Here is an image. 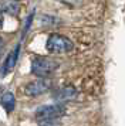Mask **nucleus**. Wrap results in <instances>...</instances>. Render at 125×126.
<instances>
[{
    "instance_id": "1",
    "label": "nucleus",
    "mask_w": 125,
    "mask_h": 126,
    "mask_svg": "<svg viewBox=\"0 0 125 126\" xmlns=\"http://www.w3.org/2000/svg\"><path fill=\"white\" fill-rule=\"evenodd\" d=\"M58 68V63L51 57L39 55L31 61V72L39 78H47Z\"/></svg>"
},
{
    "instance_id": "2",
    "label": "nucleus",
    "mask_w": 125,
    "mask_h": 126,
    "mask_svg": "<svg viewBox=\"0 0 125 126\" xmlns=\"http://www.w3.org/2000/svg\"><path fill=\"white\" fill-rule=\"evenodd\" d=\"M73 47V41L61 34H51L45 43V50L50 54H65L71 51Z\"/></svg>"
},
{
    "instance_id": "3",
    "label": "nucleus",
    "mask_w": 125,
    "mask_h": 126,
    "mask_svg": "<svg viewBox=\"0 0 125 126\" xmlns=\"http://www.w3.org/2000/svg\"><path fill=\"white\" fill-rule=\"evenodd\" d=\"M67 108L62 103H53V105H43L36 109V119L45 120V119H58L60 116L65 113Z\"/></svg>"
},
{
    "instance_id": "4",
    "label": "nucleus",
    "mask_w": 125,
    "mask_h": 126,
    "mask_svg": "<svg viewBox=\"0 0 125 126\" xmlns=\"http://www.w3.org/2000/svg\"><path fill=\"white\" fill-rule=\"evenodd\" d=\"M51 86H53V82L50 78H39V79L28 82L24 86V94L28 96H39V95H43L47 91H50Z\"/></svg>"
},
{
    "instance_id": "5",
    "label": "nucleus",
    "mask_w": 125,
    "mask_h": 126,
    "mask_svg": "<svg viewBox=\"0 0 125 126\" xmlns=\"http://www.w3.org/2000/svg\"><path fill=\"white\" fill-rule=\"evenodd\" d=\"M78 96V92L77 89L74 88V86H64L61 89H58V91L54 92V101L57 103H65V102H71L74 99H77Z\"/></svg>"
},
{
    "instance_id": "6",
    "label": "nucleus",
    "mask_w": 125,
    "mask_h": 126,
    "mask_svg": "<svg viewBox=\"0 0 125 126\" xmlns=\"http://www.w3.org/2000/svg\"><path fill=\"white\" fill-rule=\"evenodd\" d=\"M19 51H20V46H16L14 50H11L9 52V55H7V58L4 61V65H3V69H1V74L3 75L9 74L11 69L14 68V65L17 63V58H19Z\"/></svg>"
},
{
    "instance_id": "7",
    "label": "nucleus",
    "mask_w": 125,
    "mask_h": 126,
    "mask_svg": "<svg viewBox=\"0 0 125 126\" xmlns=\"http://www.w3.org/2000/svg\"><path fill=\"white\" fill-rule=\"evenodd\" d=\"M19 9H20V6L14 0H0V14L7 13V14L17 16L19 14Z\"/></svg>"
},
{
    "instance_id": "8",
    "label": "nucleus",
    "mask_w": 125,
    "mask_h": 126,
    "mask_svg": "<svg viewBox=\"0 0 125 126\" xmlns=\"http://www.w3.org/2000/svg\"><path fill=\"white\" fill-rule=\"evenodd\" d=\"M0 103H1V106L4 108V110L7 113H11L14 110V106H16V98H14V95L11 92H6L4 95L1 96Z\"/></svg>"
},
{
    "instance_id": "9",
    "label": "nucleus",
    "mask_w": 125,
    "mask_h": 126,
    "mask_svg": "<svg viewBox=\"0 0 125 126\" xmlns=\"http://www.w3.org/2000/svg\"><path fill=\"white\" fill-rule=\"evenodd\" d=\"M39 126H60L57 119H45V120H39Z\"/></svg>"
},
{
    "instance_id": "10",
    "label": "nucleus",
    "mask_w": 125,
    "mask_h": 126,
    "mask_svg": "<svg viewBox=\"0 0 125 126\" xmlns=\"http://www.w3.org/2000/svg\"><path fill=\"white\" fill-rule=\"evenodd\" d=\"M33 18H34V12H31L27 16V20H26V27H24V30H23V33H24V34H27L28 29L31 27V24H33Z\"/></svg>"
},
{
    "instance_id": "11",
    "label": "nucleus",
    "mask_w": 125,
    "mask_h": 126,
    "mask_svg": "<svg viewBox=\"0 0 125 126\" xmlns=\"http://www.w3.org/2000/svg\"><path fill=\"white\" fill-rule=\"evenodd\" d=\"M3 48H4V40L0 37V57H1V52H3Z\"/></svg>"
},
{
    "instance_id": "12",
    "label": "nucleus",
    "mask_w": 125,
    "mask_h": 126,
    "mask_svg": "<svg viewBox=\"0 0 125 126\" xmlns=\"http://www.w3.org/2000/svg\"><path fill=\"white\" fill-rule=\"evenodd\" d=\"M14 1H17V0H14Z\"/></svg>"
}]
</instances>
